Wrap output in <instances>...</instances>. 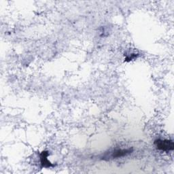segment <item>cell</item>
Instances as JSON below:
<instances>
[{
    "label": "cell",
    "mask_w": 174,
    "mask_h": 174,
    "mask_svg": "<svg viewBox=\"0 0 174 174\" xmlns=\"http://www.w3.org/2000/svg\"><path fill=\"white\" fill-rule=\"evenodd\" d=\"M47 156L48 153H46V152H43L41 155V163L42 165L45 167H49L50 166H51V164L47 159Z\"/></svg>",
    "instance_id": "cell-3"
},
{
    "label": "cell",
    "mask_w": 174,
    "mask_h": 174,
    "mask_svg": "<svg viewBox=\"0 0 174 174\" xmlns=\"http://www.w3.org/2000/svg\"><path fill=\"white\" fill-rule=\"evenodd\" d=\"M131 152V149H121V150H117L114 151L112 154V157L113 158H120L124 156H126L127 154H129Z\"/></svg>",
    "instance_id": "cell-2"
},
{
    "label": "cell",
    "mask_w": 174,
    "mask_h": 174,
    "mask_svg": "<svg viewBox=\"0 0 174 174\" xmlns=\"http://www.w3.org/2000/svg\"><path fill=\"white\" fill-rule=\"evenodd\" d=\"M157 148L163 151H170L173 150V142L171 140H157L154 142Z\"/></svg>",
    "instance_id": "cell-1"
}]
</instances>
